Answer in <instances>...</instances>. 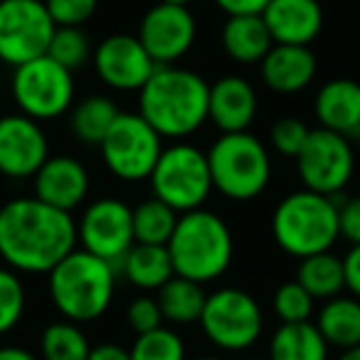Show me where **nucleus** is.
I'll use <instances>...</instances> for the list:
<instances>
[{"mask_svg": "<svg viewBox=\"0 0 360 360\" xmlns=\"http://www.w3.org/2000/svg\"><path fill=\"white\" fill-rule=\"evenodd\" d=\"M77 250V222L37 198H15L0 207V259L13 271L47 274Z\"/></svg>", "mask_w": 360, "mask_h": 360, "instance_id": "obj_1", "label": "nucleus"}, {"mask_svg": "<svg viewBox=\"0 0 360 360\" xmlns=\"http://www.w3.org/2000/svg\"><path fill=\"white\" fill-rule=\"evenodd\" d=\"M210 84L183 67H155L139 91V114L165 139H186L207 121Z\"/></svg>", "mask_w": 360, "mask_h": 360, "instance_id": "obj_2", "label": "nucleus"}, {"mask_svg": "<svg viewBox=\"0 0 360 360\" xmlns=\"http://www.w3.org/2000/svg\"><path fill=\"white\" fill-rule=\"evenodd\" d=\"M165 247H168L175 276L198 281V284H210L220 279L230 269L235 257V240L227 222L205 207L183 212Z\"/></svg>", "mask_w": 360, "mask_h": 360, "instance_id": "obj_3", "label": "nucleus"}, {"mask_svg": "<svg viewBox=\"0 0 360 360\" xmlns=\"http://www.w3.org/2000/svg\"><path fill=\"white\" fill-rule=\"evenodd\" d=\"M47 289L55 309L72 323H89L106 314L114 301V264L86 250H72L47 271Z\"/></svg>", "mask_w": 360, "mask_h": 360, "instance_id": "obj_4", "label": "nucleus"}, {"mask_svg": "<svg viewBox=\"0 0 360 360\" xmlns=\"http://www.w3.org/2000/svg\"><path fill=\"white\" fill-rule=\"evenodd\" d=\"M271 237L279 250L296 259L328 252L340 237L338 205L330 195L306 188L291 193L271 215Z\"/></svg>", "mask_w": 360, "mask_h": 360, "instance_id": "obj_5", "label": "nucleus"}, {"mask_svg": "<svg viewBox=\"0 0 360 360\" xmlns=\"http://www.w3.org/2000/svg\"><path fill=\"white\" fill-rule=\"evenodd\" d=\"M207 165L212 188L235 202L255 200L271 178L269 150L250 131L222 134L207 150Z\"/></svg>", "mask_w": 360, "mask_h": 360, "instance_id": "obj_6", "label": "nucleus"}, {"mask_svg": "<svg viewBox=\"0 0 360 360\" xmlns=\"http://www.w3.org/2000/svg\"><path fill=\"white\" fill-rule=\"evenodd\" d=\"M148 180L153 198L173 207L175 212L198 210L215 191L207 153L193 143H173L160 150Z\"/></svg>", "mask_w": 360, "mask_h": 360, "instance_id": "obj_7", "label": "nucleus"}, {"mask_svg": "<svg viewBox=\"0 0 360 360\" xmlns=\"http://www.w3.org/2000/svg\"><path fill=\"white\" fill-rule=\"evenodd\" d=\"M198 323L202 326L212 345L230 353H240L259 340L264 330V316L255 296L237 286H225L207 294L205 309Z\"/></svg>", "mask_w": 360, "mask_h": 360, "instance_id": "obj_8", "label": "nucleus"}, {"mask_svg": "<svg viewBox=\"0 0 360 360\" xmlns=\"http://www.w3.org/2000/svg\"><path fill=\"white\" fill-rule=\"evenodd\" d=\"M11 89L20 114L35 121L57 119L75 104V77L47 55L15 67Z\"/></svg>", "mask_w": 360, "mask_h": 360, "instance_id": "obj_9", "label": "nucleus"}, {"mask_svg": "<svg viewBox=\"0 0 360 360\" xmlns=\"http://www.w3.org/2000/svg\"><path fill=\"white\" fill-rule=\"evenodd\" d=\"M160 139L163 136L141 114L121 111L109 134L99 143L101 158L116 178L129 180V183L146 180L163 150Z\"/></svg>", "mask_w": 360, "mask_h": 360, "instance_id": "obj_10", "label": "nucleus"}, {"mask_svg": "<svg viewBox=\"0 0 360 360\" xmlns=\"http://www.w3.org/2000/svg\"><path fill=\"white\" fill-rule=\"evenodd\" d=\"M55 27L45 0H0V62L15 70L47 55Z\"/></svg>", "mask_w": 360, "mask_h": 360, "instance_id": "obj_11", "label": "nucleus"}, {"mask_svg": "<svg viewBox=\"0 0 360 360\" xmlns=\"http://www.w3.org/2000/svg\"><path fill=\"white\" fill-rule=\"evenodd\" d=\"M296 170L306 191L333 198L348 186L355 170V155L348 136L328 129H314L296 155Z\"/></svg>", "mask_w": 360, "mask_h": 360, "instance_id": "obj_12", "label": "nucleus"}, {"mask_svg": "<svg viewBox=\"0 0 360 360\" xmlns=\"http://www.w3.org/2000/svg\"><path fill=\"white\" fill-rule=\"evenodd\" d=\"M77 240L82 250L106 262H121L134 247V210L119 198L94 200L79 217Z\"/></svg>", "mask_w": 360, "mask_h": 360, "instance_id": "obj_13", "label": "nucleus"}, {"mask_svg": "<svg viewBox=\"0 0 360 360\" xmlns=\"http://www.w3.org/2000/svg\"><path fill=\"white\" fill-rule=\"evenodd\" d=\"M136 37L146 47L150 60L158 67H165L191 52L198 37V25L193 13L186 6L158 3L141 18Z\"/></svg>", "mask_w": 360, "mask_h": 360, "instance_id": "obj_14", "label": "nucleus"}, {"mask_svg": "<svg viewBox=\"0 0 360 360\" xmlns=\"http://www.w3.org/2000/svg\"><path fill=\"white\" fill-rule=\"evenodd\" d=\"M50 158V143L40 121L25 114H8L0 119V175L25 180Z\"/></svg>", "mask_w": 360, "mask_h": 360, "instance_id": "obj_15", "label": "nucleus"}, {"mask_svg": "<svg viewBox=\"0 0 360 360\" xmlns=\"http://www.w3.org/2000/svg\"><path fill=\"white\" fill-rule=\"evenodd\" d=\"M155 62L136 35H109L94 50V70L116 91H141L155 72Z\"/></svg>", "mask_w": 360, "mask_h": 360, "instance_id": "obj_16", "label": "nucleus"}, {"mask_svg": "<svg viewBox=\"0 0 360 360\" xmlns=\"http://www.w3.org/2000/svg\"><path fill=\"white\" fill-rule=\"evenodd\" d=\"M35 198L57 210L72 212L89 193V173L72 155H50L35 175Z\"/></svg>", "mask_w": 360, "mask_h": 360, "instance_id": "obj_17", "label": "nucleus"}, {"mask_svg": "<svg viewBox=\"0 0 360 360\" xmlns=\"http://www.w3.org/2000/svg\"><path fill=\"white\" fill-rule=\"evenodd\" d=\"M262 20L274 45L309 47L323 27V8L319 0H269Z\"/></svg>", "mask_w": 360, "mask_h": 360, "instance_id": "obj_18", "label": "nucleus"}, {"mask_svg": "<svg viewBox=\"0 0 360 360\" xmlns=\"http://www.w3.org/2000/svg\"><path fill=\"white\" fill-rule=\"evenodd\" d=\"M257 116V91L245 77L225 75L210 84L207 94V121L222 134L250 131Z\"/></svg>", "mask_w": 360, "mask_h": 360, "instance_id": "obj_19", "label": "nucleus"}, {"mask_svg": "<svg viewBox=\"0 0 360 360\" xmlns=\"http://www.w3.org/2000/svg\"><path fill=\"white\" fill-rule=\"evenodd\" d=\"M259 65L262 82L276 94L304 91L316 77V55L301 45H274Z\"/></svg>", "mask_w": 360, "mask_h": 360, "instance_id": "obj_20", "label": "nucleus"}, {"mask_svg": "<svg viewBox=\"0 0 360 360\" xmlns=\"http://www.w3.org/2000/svg\"><path fill=\"white\" fill-rule=\"evenodd\" d=\"M314 114L321 129L335 134H360V84L355 79H330L319 89Z\"/></svg>", "mask_w": 360, "mask_h": 360, "instance_id": "obj_21", "label": "nucleus"}, {"mask_svg": "<svg viewBox=\"0 0 360 360\" xmlns=\"http://www.w3.org/2000/svg\"><path fill=\"white\" fill-rule=\"evenodd\" d=\"M220 40L222 50L240 65H257L274 47L262 15H230Z\"/></svg>", "mask_w": 360, "mask_h": 360, "instance_id": "obj_22", "label": "nucleus"}, {"mask_svg": "<svg viewBox=\"0 0 360 360\" xmlns=\"http://www.w3.org/2000/svg\"><path fill=\"white\" fill-rule=\"evenodd\" d=\"M316 328L328 345L345 350L360 345V299L355 296H333L326 299L316 316Z\"/></svg>", "mask_w": 360, "mask_h": 360, "instance_id": "obj_23", "label": "nucleus"}, {"mask_svg": "<svg viewBox=\"0 0 360 360\" xmlns=\"http://www.w3.org/2000/svg\"><path fill=\"white\" fill-rule=\"evenodd\" d=\"M269 360H328V343L311 321L281 323L269 340Z\"/></svg>", "mask_w": 360, "mask_h": 360, "instance_id": "obj_24", "label": "nucleus"}, {"mask_svg": "<svg viewBox=\"0 0 360 360\" xmlns=\"http://www.w3.org/2000/svg\"><path fill=\"white\" fill-rule=\"evenodd\" d=\"M126 279L143 291H158L170 276H175L168 247L163 245H141L134 242L121 259Z\"/></svg>", "mask_w": 360, "mask_h": 360, "instance_id": "obj_25", "label": "nucleus"}, {"mask_svg": "<svg viewBox=\"0 0 360 360\" xmlns=\"http://www.w3.org/2000/svg\"><path fill=\"white\" fill-rule=\"evenodd\" d=\"M205 299L207 294L202 289V284L183 279V276H170L158 289V296H155L163 319L175 326L198 323L202 316V309H205Z\"/></svg>", "mask_w": 360, "mask_h": 360, "instance_id": "obj_26", "label": "nucleus"}, {"mask_svg": "<svg viewBox=\"0 0 360 360\" xmlns=\"http://www.w3.org/2000/svg\"><path fill=\"white\" fill-rule=\"evenodd\" d=\"M119 114L121 111L116 109L114 99L104 94H91L72 106L70 129L77 141L86 146H99Z\"/></svg>", "mask_w": 360, "mask_h": 360, "instance_id": "obj_27", "label": "nucleus"}, {"mask_svg": "<svg viewBox=\"0 0 360 360\" xmlns=\"http://www.w3.org/2000/svg\"><path fill=\"white\" fill-rule=\"evenodd\" d=\"M296 281L314 299H333L345 289L343 259L335 257L330 250L304 257L299 264V271H296Z\"/></svg>", "mask_w": 360, "mask_h": 360, "instance_id": "obj_28", "label": "nucleus"}, {"mask_svg": "<svg viewBox=\"0 0 360 360\" xmlns=\"http://www.w3.org/2000/svg\"><path fill=\"white\" fill-rule=\"evenodd\" d=\"M178 225V212L160 202L158 198H148L134 207V240L141 245H168Z\"/></svg>", "mask_w": 360, "mask_h": 360, "instance_id": "obj_29", "label": "nucleus"}, {"mask_svg": "<svg viewBox=\"0 0 360 360\" xmlns=\"http://www.w3.org/2000/svg\"><path fill=\"white\" fill-rule=\"evenodd\" d=\"M91 345L84 330L72 321H57L42 330V360H86Z\"/></svg>", "mask_w": 360, "mask_h": 360, "instance_id": "obj_30", "label": "nucleus"}, {"mask_svg": "<svg viewBox=\"0 0 360 360\" xmlns=\"http://www.w3.org/2000/svg\"><path fill=\"white\" fill-rule=\"evenodd\" d=\"M47 57H52L57 65L70 72L79 70L91 57L89 35L82 27H55V35L47 47Z\"/></svg>", "mask_w": 360, "mask_h": 360, "instance_id": "obj_31", "label": "nucleus"}, {"mask_svg": "<svg viewBox=\"0 0 360 360\" xmlns=\"http://www.w3.org/2000/svg\"><path fill=\"white\" fill-rule=\"evenodd\" d=\"M129 353L131 360H186V343L175 330L160 326L141 333Z\"/></svg>", "mask_w": 360, "mask_h": 360, "instance_id": "obj_32", "label": "nucleus"}, {"mask_svg": "<svg viewBox=\"0 0 360 360\" xmlns=\"http://www.w3.org/2000/svg\"><path fill=\"white\" fill-rule=\"evenodd\" d=\"M27 294L22 279L11 266H0V335L11 333L25 314Z\"/></svg>", "mask_w": 360, "mask_h": 360, "instance_id": "obj_33", "label": "nucleus"}, {"mask_svg": "<svg viewBox=\"0 0 360 360\" xmlns=\"http://www.w3.org/2000/svg\"><path fill=\"white\" fill-rule=\"evenodd\" d=\"M314 301L316 299L299 281H286L274 294V314L281 323H301L314 314Z\"/></svg>", "mask_w": 360, "mask_h": 360, "instance_id": "obj_34", "label": "nucleus"}, {"mask_svg": "<svg viewBox=\"0 0 360 360\" xmlns=\"http://www.w3.org/2000/svg\"><path fill=\"white\" fill-rule=\"evenodd\" d=\"M311 129L296 116H284L279 119L274 126H271V146L279 150L281 155H289V158H296L299 150L304 148L306 139H309Z\"/></svg>", "mask_w": 360, "mask_h": 360, "instance_id": "obj_35", "label": "nucleus"}, {"mask_svg": "<svg viewBox=\"0 0 360 360\" xmlns=\"http://www.w3.org/2000/svg\"><path fill=\"white\" fill-rule=\"evenodd\" d=\"M99 0H45L52 22L57 27H82L96 13Z\"/></svg>", "mask_w": 360, "mask_h": 360, "instance_id": "obj_36", "label": "nucleus"}, {"mask_svg": "<svg viewBox=\"0 0 360 360\" xmlns=\"http://www.w3.org/2000/svg\"><path fill=\"white\" fill-rule=\"evenodd\" d=\"M126 319H129V326L139 335L160 328V323H163V314H160V306L153 296H139V299L131 301Z\"/></svg>", "mask_w": 360, "mask_h": 360, "instance_id": "obj_37", "label": "nucleus"}, {"mask_svg": "<svg viewBox=\"0 0 360 360\" xmlns=\"http://www.w3.org/2000/svg\"><path fill=\"white\" fill-rule=\"evenodd\" d=\"M338 232L350 247L360 245V195L338 205Z\"/></svg>", "mask_w": 360, "mask_h": 360, "instance_id": "obj_38", "label": "nucleus"}, {"mask_svg": "<svg viewBox=\"0 0 360 360\" xmlns=\"http://www.w3.org/2000/svg\"><path fill=\"white\" fill-rule=\"evenodd\" d=\"M215 6L230 15H262L269 0H215Z\"/></svg>", "mask_w": 360, "mask_h": 360, "instance_id": "obj_39", "label": "nucleus"}, {"mask_svg": "<svg viewBox=\"0 0 360 360\" xmlns=\"http://www.w3.org/2000/svg\"><path fill=\"white\" fill-rule=\"evenodd\" d=\"M343 271H345V289L360 299V245H353L350 252L343 257Z\"/></svg>", "mask_w": 360, "mask_h": 360, "instance_id": "obj_40", "label": "nucleus"}, {"mask_svg": "<svg viewBox=\"0 0 360 360\" xmlns=\"http://www.w3.org/2000/svg\"><path fill=\"white\" fill-rule=\"evenodd\" d=\"M86 360H131V353L116 343H99L89 350Z\"/></svg>", "mask_w": 360, "mask_h": 360, "instance_id": "obj_41", "label": "nucleus"}, {"mask_svg": "<svg viewBox=\"0 0 360 360\" xmlns=\"http://www.w3.org/2000/svg\"><path fill=\"white\" fill-rule=\"evenodd\" d=\"M0 360H37L30 350L20 348V345H3L0 348Z\"/></svg>", "mask_w": 360, "mask_h": 360, "instance_id": "obj_42", "label": "nucleus"}, {"mask_svg": "<svg viewBox=\"0 0 360 360\" xmlns=\"http://www.w3.org/2000/svg\"><path fill=\"white\" fill-rule=\"evenodd\" d=\"M338 360H360V345H353V348H345L340 353Z\"/></svg>", "mask_w": 360, "mask_h": 360, "instance_id": "obj_43", "label": "nucleus"}, {"mask_svg": "<svg viewBox=\"0 0 360 360\" xmlns=\"http://www.w3.org/2000/svg\"><path fill=\"white\" fill-rule=\"evenodd\" d=\"M160 3H170V6H191L193 0H160Z\"/></svg>", "mask_w": 360, "mask_h": 360, "instance_id": "obj_44", "label": "nucleus"}, {"mask_svg": "<svg viewBox=\"0 0 360 360\" xmlns=\"http://www.w3.org/2000/svg\"><path fill=\"white\" fill-rule=\"evenodd\" d=\"M195 360H222V358H215V355H200V358H195Z\"/></svg>", "mask_w": 360, "mask_h": 360, "instance_id": "obj_45", "label": "nucleus"}, {"mask_svg": "<svg viewBox=\"0 0 360 360\" xmlns=\"http://www.w3.org/2000/svg\"><path fill=\"white\" fill-rule=\"evenodd\" d=\"M252 360H264V358H252Z\"/></svg>", "mask_w": 360, "mask_h": 360, "instance_id": "obj_46", "label": "nucleus"}]
</instances>
